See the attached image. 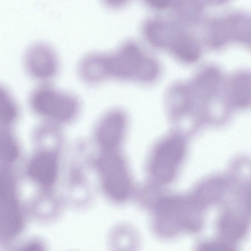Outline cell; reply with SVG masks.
<instances>
[{"label":"cell","instance_id":"16","mask_svg":"<svg viewBox=\"0 0 251 251\" xmlns=\"http://www.w3.org/2000/svg\"><path fill=\"white\" fill-rule=\"evenodd\" d=\"M9 127L0 126V160L5 163L14 161L19 154L18 141Z\"/></svg>","mask_w":251,"mask_h":251},{"label":"cell","instance_id":"15","mask_svg":"<svg viewBox=\"0 0 251 251\" xmlns=\"http://www.w3.org/2000/svg\"><path fill=\"white\" fill-rule=\"evenodd\" d=\"M247 217L239 212H230L224 214L219 221L220 231L230 241H236L245 234L248 227Z\"/></svg>","mask_w":251,"mask_h":251},{"label":"cell","instance_id":"3","mask_svg":"<svg viewBox=\"0 0 251 251\" xmlns=\"http://www.w3.org/2000/svg\"><path fill=\"white\" fill-rule=\"evenodd\" d=\"M29 101L35 114L44 122L57 126L74 121L80 109L79 101L75 96L47 84L35 88Z\"/></svg>","mask_w":251,"mask_h":251},{"label":"cell","instance_id":"13","mask_svg":"<svg viewBox=\"0 0 251 251\" xmlns=\"http://www.w3.org/2000/svg\"><path fill=\"white\" fill-rule=\"evenodd\" d=\"M181 32L174 25L158 20L148 21L144 26V34L153 47L169 51Z\"/></svg>","mask_w":251,"mask_h":251},{"label":"cell","instance_id":"2","mask_svg":"<svg viewBox=\"0 0 251 251\" xmlns=\"http://www.w3.org/2000/svg\"><path fill=\"white\" fill-rule=\"evenodd\" d=\"M105 79L113 78L141 84L156 82L162 73L160 62L131 41L123 44L110 53H100Z\"/></svg>","mask_w":251,"mask_h":251},{"label":"cell","instance_id":"8","mask_svg":"<svg viewBox=\"0 0 251 251\" xmlns=\"http://www.w3.org/2000/svg\"><path fill=\"white\" fill-rule=\"evenodd\" d=\"M128 126L127 113L119 108L104 113L94 127V136L104 150H114L122 142Z\"/></svg>","mask_w":251,"mask_h":251},{"label":"cell","instance_id":"6","mask_svg":"<svg viewBox=\"0 0 251 251\" xmlns=\"http://www.w3.org/2000/svg\"><path fill=\"white\" fill-rule=\"evenodd\" d=\"M103 188L112 200L123 201L129 193L130 181L121 157L112 150H104L97 161Z\"/></svg>","mask_w":251,"mask_h":251},{"label":"cell","instance_id":"5","mask_svg":"<svg viewBox=\"0 0 251 251\" xmlns=\"http://www.w3.org/2000/svg\"><path fill=\"white\" fill-rule=\"evenodd\" d=\"M186 149L182 132L172 130L165 135L156 146L151 163V172L156 180L166 184L173 179Z\"/></svg>","mask_w":251,"mask_h":251},{"label":"cell","instance_id":"1","mask_svg":"<svg viewBox=\"0 0 251 251\" xmlns=\"http://www.w3.org/2000/svg\"><path fill=\"white\" fill-rule=\"evenodd\" d=\"M182 102L188 120L198 131L226 124L236 112L228 88L227 74L214 63L200 66L181 80Z\"/></svg>","mask_w":251,"mask_h":251},{"label":"cell","instance_id":"20","mask_svg":"<svg viewBox=\"0 0 251 251\" xmlns=\"http://www.w3.org/2000/svg\"><path fill=\"white\" fill-rule=\"evenodd\" d=\"M200 250L208 251H227L233 250V249L228 245L216 242L205 244L201 247Z\"/></svg>","mask_w":251,"mask_h":251},{"label":"cell","instance_id":"17","mask_svg":"<svg viewBox=\"0 0 251 251\" xmlns=\"http://www.w3.org/2000/svg\"><path fill=\"white\" fill-rule=\"evenodd\" d=\"M223 189L221 181L210 180L200 187L192 200L201 209L218 200L222 194Z\"/></svg>","mask_w":251,"mask_h":251},{"label":"cell","instance_id":"11","mask_svg":"<svg viewBox=\"0 0 251 251\" xmlns=\"http://www.w3.org/2000/svg\"><path fill=\"white\" fill-rule=\"evenodd\" d=\"M56 153L44 150L33 157L28 166L27 172L32 179L39 184L48 187L55 181L58 172Z\"/></svg>","mask_w":251,"mask_h":251},{"label":"cell","instance_id":"14","mask_svg":"<svg viewBox=\"0 0 251 251\" xmlns=\"http://www.w3.org/2000/svg\"><path fill=\"white\" fill-rule=\"evenodd\" d=\"M177 60L192 64L200 59L201 50L198 42L193 37L181 32L169 50Z\"/></svg>","mask_w":251,"mask_h":251},{"label":"cell","instance_id":"9","mask_svg":"<svg viewBox=\"0 0 251 251\" xmlns=\"http://www.w3.org/2000/svg\"><path fill=\"white\" fill-rule=\"evenodd\" d=\"M25 64L28 73L34 78L48 81L55 76L59 62L54 50L49 45L37 43L31 45L25 55Z\"/></svg>","mask_w":251,"mask_h":251},{"label":"cell","instance_id":"21","mask_svg":"<svg viewBox=\"0 0 251 251\" xmlns=\"http://www.w3.org/2000/svg\"><path fill=\"white\" fill-rule=\"evenodd\" d=\"M151 6L157 9H164L168 7L172 0H145Z\"/></svg>","mask_w":251,"mask_h":251},{"label":"cell","instance_id":"18","mask_svg":"<svg viewBox=\"0 0 251 251\" xmlns=\"http://www.w3.org/2000/svg\"><path fill=\"white\" fill-rule=\"evenodd\" d=\"M19 109L9 92L0 85V126H9L18 120Z\"/></svg>","mask_w":251,"mask_h":251},{"label":"cell","instance_id":"10","mask_svg":"<svg viewBox=\"0 0 251 251\" xmlns=\"http://www.w3.org/2000/svg\"><path fill=\"white\" fill-rule=\"evenodd\" d=\"M23 220L13 188L0 194V237L10 239L21 231Z\"/></svg>","mask_w":251,"mask_h":251},{"label":"cell","instance_id":"22","mask_svg":"<svg viewBox=\"0 0 251 251\" xmlns=\"http://www.w3.org/2000/svg\"><path fill=\"white\" fill-rule=\"evenodd\" d=\"M129 0H104L106 4L108 6L118 8L121 7L126 4Z\"/></svg>","mask_w":251,"mask_h":251},{"label":"cell","instance_id":"7","mask_svg":"<svg viewBox=\"0 0 251 251\" xmlns=\"http://www.w3.org/2000/svg\"><path fill=\"white\" fill-rule=\"evenodd\" d=\"M251 31L249 18L241 14L232 15L211 23L208 42L215 49L221 48L231 41L250 45Z\"/></svg>","mask_w":251,"mask_h":251},{"label":"cell","instance_id":"19","mask_svg":"<svg viewBox=\"0 0 251 251\" xmlns=\"http://www.w3.org/2000/svg\"><path fill=\"white\" fill-rule=\"evenodd\" d=\"M174 4L176 16L182 24L190 25L199 18L201 7L198 0H175Z\"/></svg>","mask_w":251,"mask_h":251},{"label":"cell","instance_id":"12","mask_svg":"<svg viewBox=\"0 0 251 251\" xmlns=\"http://www.w3.org/2000/svg\"><path fill=\"white\" fill-rule=\"evenodd\" d=\"M247 70H235L228 74L230 99L236 112L250 108L251 105V77Z\"/></svg>","mask_w":251,"mask_h":251},{"label":"cell","instance_id":"23","mask_svg":"<svg viewBox=\"0 0 251 251\" xmlns=\"http://www.w3.org/2000/svg\"><path fill=\"white\" fill-rule=\"evenodd\" d=\"M214 4H221L225 3L227 0H207Z\"/></svg>","mask_w":251,"mask_h":251},{"label":"cell","instance_id":"4","mask_svg":"<svg viewBox=\"0 0 251 251\" xmlns=\"http://www.w3.org/2000/svg\"><path fill=\"white\" fill-rule=\"evenodd\" d=\"M200 209L192 200L161 199L157 205L159 230L165 234H172L182 229L198 230L201 224Z\"/></svg>","mask_w":251,"mask_h":251}]
</instances>
